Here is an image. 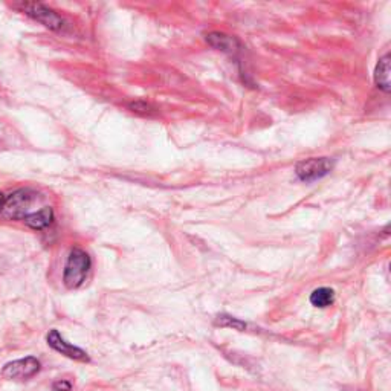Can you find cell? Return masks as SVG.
<instances>
[{"mask_svg": "<svg viewBox=\"0 0 391 391\" xmlns=\"http://www.w3.org/2000/svg\"><path fill=\"white\" fill-rule=\"evenodd\" d=\"M90 269V257L83 249L75 248L69 254V259L65 268V275L63 281L68 289H77L85 283V280Z\"/></svg>", "mask_w": 391, "mask_h": 391, "instance_id": "cell-1", "label": "cell"}, {"mask_svg": "<svg viewBox=\"0 0 391 391\" xmlns=\"http://www.w3.org/2000/svg\"><path fill=\"white\" fill-rule=\"evenodd\" d=\"M39 193L34 191L31 188H22L17 190L11 196L6 197L4 210H2V216L6 217V219H25L26 216L30 214V210L32 204L37 201Z\"/></svg>", "mask_w": 391, "mask_h": 391, "instance_id": "cell-2", "label": "cell"}, {"mask_svg": "<svg viewBox=\"0 0 391 391\" xmlns=\"http://www.w3.org/2000/svg\"><path fill=\"white\" fill-rule=\"evenodd\" d=\"M333 168V162L329 158H311L297 163L295 173L299 180L314 182L329 175Z\"/></svg>", "mask_w": 391, "mask_h": 391, "instance_id": "cell-3", "label": "cell"}, {"mask_svg": "<svg viewBox=\"0 0 391 391\" xmlns=\"http://www.w3.org/2000/svg\"><path fill=\"white\" fill-rule=\"evenodd\" d=\"M22 8L26 14L32 17L34 20H37L39 23L44 25L46 28L52 31H61L65 28V20H63L56 11L49 10L48 6L37 2H26L22 5Z\"/></svg>", "mask_w": 391, "mask_h": 391, "instance_id": "cell-4", "label": "cell"}, {"mask_svg": "<svg viewBox=\"0 0 391 391\" xmlns=\"http://www.w3.org/2000/svg\"><path fill=\"white\" fill-rule=\"evenodd\" d=\"M40 371V361L32 356L25 359H17L6 364L2 370V376L10 380H25L31 379Z\"/></svg>", "mask_w": 391, "mask_h": 391, "instance_id": "cell-5", "label": "cell"}, {"mask_svg": "<svg viewBox=\"0 0 391 391\" xmlns=\"http://www.w3.org/2000/svg\"><path fill=\"white\" fill-rule=\"evenodd\" d=\"M48 344L54 350H57L58 353L65 354V356L70 358V359H75V361H81V362H87L89 356L85 350H81L75 345L69 344L63 336L57 332V330H51L48 335Z\"/></svg>", "mask_w": 391, "mask_h": 391, "instance_id": "cell-6", "label": "cell"}, {"mask_svg": "<svg viewBox=\"0 0 391 391\" xmlns=\"http://www.w3.org/2000/svg\"><path fill=\"white\" fill-rule=\"evenodd\" d=\"M206 42L211 44L213 48L228 52V54H235L240 49V43L235 40L231 35H226L222 32H211L206 35Z\"/></svg>", "mask_w": 391, "mask_h": 391, "instance_id": "cell-7", "label": "cell"}, {"mask_svg": "<svg viewBox=\"0 0 391 391\" xmlns=\"http://www.w3.org/2000/svg\"><path fill=\"white\" fill-rule=\"evenodd\" d=\"M52 221H54V211H52L51 206H43L42 210L30 213L23 219V222L32 230L48 228V226H51Z\"/></svg>", "mask_w": 391, "mask_h": 391, "instance_id": "cell-8", "label": "cell"}, {"mask_svg": "<svg viewBox=\"0 0 391 391\" xmlns=\"http://www.w3.org/2000/svg\"><path fill=\"white\" fill-rule=\"evenodd\" d=\"M390 56H384L379 63H378V66H376V70H375V83L376 86L380 89V90H384V92H390V89H391V77H390Z\"/></svg>", "mask_w": 391, "mask_h": 391, "instance_id": "cell-9", "label": "cell"}, {"mask_svg": "<svg viewBox=\"0 0 391 391\" xmlns=\"http://www.w3.org/2000/svg\"><path fill=\"white\" fill-rule=\"evenodd\" d=\"M333 302H335V292L329 287L316 289V290H314L312 295H311V303L315 307H320V309L332 306Z\"/></svg>", "mask_w": 391, "mask_h": 391, "instance_id": "cell-10", "label": "cell"}, {"mask_svg": "<svg viewBox=\"0 0 391 391\" xmlns=\"http://www.w3.org/2000/svg\"><path fill=\"white\" fill-rule=\"evenodd\" d=\"M216 324L217 325H222V327H232V329H237V330H244V329H247V324H244L243 321L237 320V318L226 316V315H222V316L217 318Z\"/></svg>", "mask_w": 391, "mask_h": 391, "instance_id": "cell-11", "label": "cell"}, {"mask_svg": "<svg viewBox=\"0 0 391 391\" xmlns=\"http://www.w3.org/2000/svg\"><path fill=\"white\" fill-rule=\"evenodd\" d=\"M52 388H54V391H70L72 384L68 380H57Z\"/></svg>", "mask_w": 391, "mask_h": 391, "instance_id": "cell-12", "label": "cell"}, {"mask_svg": "<svg viewBox=\"0 0 391 391\" xmlns=\"http://www.w3.org/2000/svg\"><path fill=\"white\" fill-rule=\"evenodd\" d=\"M5 201H6V196L4 193H0V213H2V210H4Z\"/></svg>", "mask_w": 391, "mask_h": 391, "instance_id": "cell-13", "label": "cell"}]
</instances>
